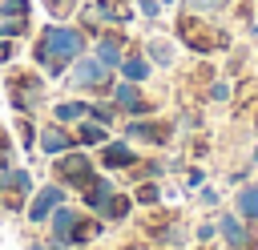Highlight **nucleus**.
I'll use <instances>...</instances> for the list:
<instances>
[{"mask_svg":"<svg viewBox=\"0 0 258 250\" xmlns=\"http://www.w3.org/2000/svg\"><path fill=\"white\" fill-rule=\"evenodd\" d=\"M16 56H20V40H4L0 36V69H8Z\"/></svg>","mask_w":258,"mask_h":250,"instance_id":"2f4dec72","label":"nucleus"},{"mask_svg":"<svg viewBox=\"0 0 258 250\" xmlns=\"http://www.w3.org/2000/svg\"><path fill=\"white\" fill-rule=\"evenodd\" d=\"M153 250H169V246H153Z\"/></svg>","mask_w":258,"mask_h":250,"instance_id":"a19ab883","label":"nucleus"},{"mask_svg":"<svg viewBox=\"0 0 258 250\" xmlns=\"http://www.w3.org/2000/svg\"><path fill=\"white\" fill-rule=\"evenodd\" d=\"M36 133H40L36 113H16V145H20V153L32 157V149H36Z\"/></svg>","mask_w":258,"mask_h":250,"instance_id":"412c9836","label":"nucleus"},{"mask_svg":"<svg viewBox=\"0 0 258 250\" xmlns=\"http://www.w3.org/2000/svg\"><path fill=\"white\" fill-rule=\"evenodd\" d=\"M93 157H97V169H105V173H129V169L141 161V149H137L125 133H113L105 145L93 149Z\"/></svg>","mask_w":258,"mask_h":250,"instance_id":"6e6552de","label":"nucleus"},{"mask_svg":"<svg viewBox=\"0 0 258 250\" xmlns=\"http://www.w3.org/2000/svg\"><path fill=\"white\" fill-rule=\"evenodd\" d=\"M89 52L97 56V60H105V65H121L125 60V52H129V28H101L93 40H89Z\"/></svg>","mask_w":258,"mask_h":250,"instance_id":"9d476101","label":"nucleus"},{"mask_svg":"<svg viewBox=\"0 0 258 250\" xmlns=\"http://www.w3.org/2000/svg\"><path fill=\"white\" fill-rule=\"evenodd\" d=\"M202 181H210L206 165H185V169H181V194H194Z\"/></svg>","mask_w":258,"mask_h":250,"instance_id":"c85d7f7f","label":"nucleus"},{"mask_svg":"<svg viewBox=\"0 0 258 250\" xmlns=\"http://www.w3.org/2000/svg\"><path fill=\"white\" fill-rule=\"evenodd\" d=\"M117 133H125L133 145L165 149V145H173V137H177V125H173V121H165L161 113H149V117H121Z\"/></svg>","mask_w":258,"mask_h":250,"instance_id":"0eeeda50","label":"nucleus"},{"mask_svg":"<svg viewBox=\"0 0 258 250\" xmlns=\"http://www.w3.org/2000/svg\"><path fill=\"white\" fill-rule=\"evenodd\" d=\"M246 157H250V165L258 169V137H254V145H250V153H246Z\"/></svg>","mask_w":258,"mask_h":250,"instance_id":"c9c22d12","label":"nucleus"},{"mask_svg":"<svg viewBox=\"0 0 258 250\" xmlns=\"http://www.w3.org/2000/svg\"><path fill=\"white\" fill-rule=\"evenodd\" d=\"M133 210H137V206H133V194H129V190H117L101 218H105V222H109V230H113V226H125V222L133 218Z\"/></svg>","mask_w":258,"mask_h":250,"instance_id":"aec40b11","label":"nucleus"},{"mask_svg":"<svg viewBox=\"0 0 258 250\" xmlns=\"http://www.w3.org/2000/svg\"><path fill=\"white\" fill-rule=\"evenodd\" d=\"M48 113H52V121H60V125H77V121H85L89 117V97H60V101H48Z\"/></svg>","mask_w":258,"mask_h":250,"instance_id":"2eb2a0df","label":"nucleus"},{"mask_svg":"<svg viewBox=\"0 0 258 250\" xmlns=\"http://www.w3.org/2000/svg\"><path fill=\"white\" fill-rule=\"evenodd\" d=\"M173 36H177V44H185V48L198 52V56H214V52H230V48H234V36H230L226 28L206 24V16L185 12V8H177Z\"/></svg>","mask_w":258,"mask_h":250,"instance_id":"7ed1b4c3","label":"nucleus"},{"mask_svg":"<svg viewBox=\"0 0 258 250\" xmlns=\"http://www.w3.org/2000/svg\"><path fill=\"white\" fill-rule=\"evenodd\" d=\"M153 60L145 56V48L137 44V40H129V52H125V60L117 65V77H125V81H137V85H149L153 81Z\"/></svg>","mask_w":258,"mask_h":250,"instance_id":"4468645a","label":"nucleus"},{"mask_svg":"<svg viewBox=\"0 0 258 250\" xmlns=\"http://www.w3.org/2000/svg\"><path fill=\"white\" fill-rule=\"evenodd\" d=\"M77 145V137H73V129L69 125H60V121H40V133H36V153L40 157H56V153H64V149H73Z\"/></svg>","mask_w":258,"mask_h":250,"instance_id":"f8f14e48","label":"nucleus"},{"mask_svg":"<svg viewBox=\"0 0 258 250\" xmlns=\"http://www.w3.org/2000/svg\"><path fill=\"white\" fill-rule=\"evenodd\" d=\"M117 250H153V242H145V238H133V242H121Z\"/></svg>","mask_w":258,"mask_h":250,"instance_id":"72a5a7b5","label":"nucleus"},{"mask_svg":"<svg viewBox=\"0 0 258 250\" xmlns=\"http://www.w3.org/2000/svg\"><path fill=\"white\" fill-rule=\"evenodd\" d=\"M77 250H101V246H97V242H93V246H77Z\"/></svg>","mask_w":258,"mask_h":250,"instance_id":"58836bf2","label":"nucleus"},{"mask_svg":"<svg viewBox=\"0 0 258 250\" xmlns=\"http://www.w3.org/2000/svg\"><path fill=\"white\" fill-rule=\"evenodd\" d=\"M24 250H48V242H44V238H40V242H28V246H24Z\"/></svg>","mask_w":258,"mask_h":250,"instance_id":"e433bc0d","label":"nucleus"},{"mask_svg":"<svg viewBox=\"0 0 258 250\" xmlns=\"http://www.w3.org/2000/svg\"><path fill=\"white\" fill-rule=\"evenodd\" d=\"M141 48H145V56L153 60V69H173L177 65V36H165L161 28H153L145 40H141Z\"/></svg>","mask_w":258,"mask_h":250,"instance_id":"ddd939ff","label":"nucleus"},{"mask_svg":"<svg viewBox=\"0 0 258 250\" xmlns=\"http://www.w3.org/2000/svg\"><path fill=\"white\" fill-rule=\"evenodd\" d=\"M40 8H44L52 20H73L77 8H81V0H40Z\"/></svg>","mask_w":258,"mask_h":250,"instance_id":"bb28decb","label":"nucleus"},{"mask_svg":"<svg viewBox=\"0 0 258 250\" xmlns=\"http://www.w3.org/2000/svg\"><path fill=\"white\" fill-rule=\"evenodd\" d=\"M4 93H8L12 113H36L40 105H48V77L40 69H8Z\"/></svg>","mask_w":258,"mask_h":250,"instance_id":"20e7f679","label":"nucleus"},{"mask_svg":"<svg viewBox=\"0 0 258 250\" xmlns=\"http://www.w3.org/2000/svg\"><path fill=\"white\" fill-rule=\"evenodd\" d=\"M48 177H56L69 194H81V190L97 177V157H93V149L73 145V149H64V153L48 157Z\"/></svg>","mask_w":258,"mask_h":250,"instance_id":"423d86ee","label":"nucleus"},{"mask_svg":"<svg viewBox=\"0 0 258 250\" xmlns=\"http://www.w3.org/2000/svg\"><path fill=\"white\" fill-rule=\"evenodd\" d=\"M0 36H4V40H32V16L0 20Z\"/></svg>","mask_w":258,"mask_h":250,"instance_id":"b1692460","label":"nucleus"},{"mask_svg":"<svg viewBox=\"0 0 258 250\" xmlns=\"http://www.w3.org/2000/svg\"><path fill=\"white\" fill-rule=\"evenodd\" d=\"M202 93H206V101H210V105H230V101H234V81L218 73V77H210V81H206V89H202Z\"/></svg>","mask_w":258,"mask_h":250,"instance_id":"5701e85b","label":"nucleus"},{"mask_svg":"<svg viewBox=\"0 0 258 250\" xmlns=\"http://www.w3.org/2000/svg\"><path fill=\"white\" fill-rule=\"evenodd\" d=\"M133 206L137 210H153V206H161L165 202V181L161 177H141V181H133Z\"/></svg>","mask_w":258,"mask_h":250,"instance_id":"f3484780","label":"nucleus"},{"mask_svg":"<svg viewBox=\"0 0 258 250\" xmlns=\"http://www.w3.org/2000/svg\"><path fill=\"white\" fill-rule=\"evenodd\" d=\"M60 81H64L73 93H81V97H105V93L113 89V81H117V69L105 65V60H97L93 52H85V56L73 60V69H69Z\"/></svg>","mask_w":258,"mask_h":250,"instance_id":"39448f33","label":"nucleus"},{"mask_svg":"<svg viewBox=\"0 0 258 250\" xmlns=\"http://www.w3.org/2000/svg\"><path fill=\"white\" fill-rule=\"evenodd\" d=\"M230 210H238L246 222H258V177H246L230 194Z\"/></svg>","mask_w":258,"mask_h":250,"instance_id":"dca6fc26","label":"nucleus"},{"mask_svg":"<svg viewBox=\"0 0 258 250\" xmlns=\"http://www.w3.org/2000/svg\"><path fill=\"white\" fill-rule=\"evenodd\" d=\"M89 52V32L77 20H48L32 36V69H40L48 81H60L77 56Z\"/></svg>","mask_w":258,"mask_h":250,"instance_id":"f257e3e1","label":"nucleus"},{"mask_svg":"<svg viewBox=\"0 0 258 250\" xmlns=\"http://www.w3.org/2000/svg\"><path fill=\"white\" fill-rule=\"evenodd\" d=\"M254 101H258V81H254V77H238V81H234V101H230V105L246 109V105H254Z\"/></svg>","mask_w":258,"mask_h":250,"instance_id":"a878e982","label":"nucleus"},{"mask_svg":"<svg viewBox=\"0 0 258 250\" xmlns=\"http://www.w3.org/2000/svg\"><path fill=\"white\" fill-rule=\"evenodd\" d=\"M250 36H258V12H254V20H250Z\"/></svg>","mask_w":258,"mask_h":250,"instance_id":"4c0bfd02","label":"nucleus"},{"mask_svg":"<svg viewBox=\"0 0 258 250\" xmlns=\"http://www.w3.org/2000/svg\"><path fill=\"white\" fill-rule=\"evenodd\" d=\"M89 117H93L97 125H105V129H117L125 113H121V105L105 93V97H89Z\"/></svg>","mask_w":258,"mask_h":250,"instance_id":"a211bd4d","label":"nucleus"},{"mask_svg":"<svg viewBox=\"0 0 258 250\" xmlns=\"http://www.w3.org/2000/svg\"><path fill=\"white\" fill-rule=\"evenodd\" d=\"M73 137H77L81 149H97V145H105V141L113 137V129H105V125H97L93 117H85V121L73 125Z\"/></svg>","mask_w":258,"mask_h":250,"instance_id":"6ab92c4d","label":"nucleus"},{"mask_svg":"<svg viewBox=\"0 0 258 250\" xmlns=\"http://www.w3.org/2000/svg\"><path fill=\"white\" fill-rule=\"evenodd\" d=\"M12 16H32V0H0V20Z\"/></svg>","mask_w":258,"mask_h":250,"instance_id":"c756f323","label":"nucleus"},{"mask_svg":"<svg viewBox=\"0 0 258 250\" xmlns=\"http://www.w3.org/2000/svg\"><path fill=\"white\" fill-rule=\"evenodd\" d=\"M246 177H254V165H250V157H246V165H238V169H230V173H226V185L234 190V185H242Z\"/></svg>","mask_w":258,"mask_h":250,"instance_id":"473e14b6","label":"nucleus"},{"mask_svg":"<svg viewBox=\"0 0 258 250\" xmlns=\"http://www.w3.org/2000/svg\"><path fill=\"white\" fill-rule=\"evenodd\" d=\"M117 190H121V185H117V177H113V173H105V169H97V177H93V181H89L77 198H81V206H85L89 214H97V218H101V214H105V206L113 202V194H117Z\"/></svg>","mask_w":258,"mask_h":250,"instance_id":"9b49d317","label":"nucleus"},{"mask_svg":"<svg viewBox=\"0 0 258 250\" xmlns=\"http://www.w3.org/2000/svg\"><path fill=\"white\" fill-rule=\"evenodd\" d=\"M0 210H4V185H0Z\"/></svg>","mask_w":258,"mask_h":250,"instance_id":"ea45409f","label":"nucleus"},{"mask_svg":"<svg viewBox=\"0 0 258 250\" xmlns=\"http://www.w3.org/2000/svg\"><path fill=\"white\" fill-rule=\"evenodd\" d=\"M189 198H194V206H198V210H206V214H214V210H222V206H226V190H218L214 181H202Z\"/></svg>","mask_w":258,"mask_h":250,"instance_id":"4be33fe9","label":"nucleus"},{"mask_svg":"<svg viewBox=\"0 0 258 250\" xmlns=\"http://www.w3.org/2000/svg\"><path fill=\"white\" fill-rule=\"evenodd\" d=\"M64 202H69V190H64L56 177H48V181H44V185H36V190H32V198L24 202V222L44 230V222L52 218V210H56V206H64Z\"/></svg>","mask_w":258,"mask_h":250,"instance_id":"1a4fd4ad","label":"nucleus"},{"mask_svg":"<svg viewBox=\"0 0 258 250\" xmlns=\"http://www.w3.org/2000/svg\"><path fill=\"white\" fill-rule=\"evenodd\" d=\"M250 129H254V137H258V101L250 105Z\"/></svg>","mask_w":258,"mask_h":250,"instance_id":"f704fd0d","label":"nucleus"},{"mask_svg":"<svg viewBox=\"0 0 258 250\" xmlns=\"http://www.w3.org/2000/svg\"><path fill=\"white\" fill-rule=\"evenodd\" d=\"M105 230H109L105 218H97V214H89L85 206H73V202L56 206L52 218L44 222V238H56V242H64V246H73V250H77V246L101 242Z\"/></svg>","mask_w":258,"mask_h":250,"instance_id":"f03ea898","label":"nucleus"},{"mask_svg":"<svg viewBox=\"0 0 258 250\" xmlns=\"http://www.w3.org/2000/svg\"><path fill=\"white\" fill-rule=\"evenodd\" d=\"M242 73H246V52H230V56H226V69H222V77L238 81Z\"/></svg>","mask_w":258,"mask_h":250,"instance_id":"7c9ffc66","label":"nucleus"},{"mask_svg":"<svg viewBox=\"0 0 258 250\" xmlns=\"http://www.w3.org/2000/svg\"><path fill=\"white\" fill-rule=\"evenodd\" d=\"M226 4H230V0H177V8H185V12H198V16H218Z\"/></svg>","mask_w":258,"mask_h":250,"instance_id":"cd10ccee","label":"nucleus"},{"mask_svg":"<svg viewBox=\"0 0 258 250\" xmlns=\"http://www.w3.org/2000/svg\"><path fill=\"white\" fill-rule=\"evenodd\" d=\"M189 230H194V246H214V242H218V218H214V214L198 218Z\"/></svg>","mask_w":258,"mask_h":250,"instance_id":"393cba45","label":"nucleus"}]
</instances>
